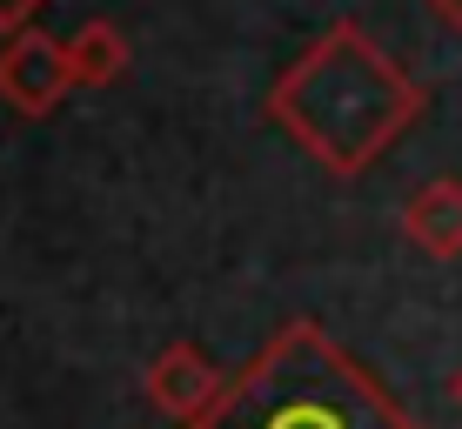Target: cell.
<instances>
[{"label":"cell","instance_id":"obj_1","mask_svg":"<svg viewBox=\"0 0 462 429\" xmlns=\"http://www.w3.org/2000/svg\"><path fill=\"white\" fill-rule=\"evenodd\" d=\"M416 107H422V88L356 21L328 27L268 94V115L328 174H362L416 121Z\"/></svg>","mask_w":462,"mask_h":429},{"label":"cell","instance_id":"obj_2","mask_svg":"<svg viewBox=\"0 0 462 429\" xmlns=\"http://www.w3.org/2000/svg\"><path fill=\"white\" fill-rule=\"evenodd\" d=\"M215 429H409V423L382 403V389L342 349H328L315 329H289L248 369V383L215 416Z\"/></svg>","mask_w":462,"mask_h":429},{"label":"cell","instance_id":"obj_3","mask_svg":"<svg viewBox=\"0 0 462 429\" xmlns=\"http://www.w3.org/2000/svg\"><path fill=\"white\" fill-rule=\"evenodd\" d=\"M68 88H74L68 47L47 41V34H34V27L7 34V47H0V101L21 107V115H54Z\"/></svg>","mask_w":462,"mask_h":429},{"label":"cell","instance_id":"obj_4","mask_svg":"<svg viewBox=\"0 0 462 429\" xmlns=\"http://www.w3.org/2000/svg\"><path fill=\"white\" fill-rule=\"evenodd\" d=\"M402 228L409 242L429 248V256H462V182H429L402 201Z\"/></svg>","mask_w":462,"mask_h":429},{"label":"cell","instance_id":"obj_5","mask_svg":"<svg viewBox=\"0 0 462 429\" xmlns=\"http://www.w3.org/2000/svg\"><path fill=\"white\" fill-rule=\"evenodd\" d=\"M68 47V74L74 81H88V88H101V81H115L121 74V61H127V41L115 34L107 21H88L74 41H60Z\"/></svg>","mask_w":462,"mask_h":429},{"label":"cell","instance_id":"obj_6","mask_svg":"<svg viewBox=\"0 0 462 429\" xmlns=\"http://www.w3.org/2000/svg\"><path fill=\"white\" fill-rule=\"evenodd\" d=\"M34 14H41V0H0V34H21Z\"/></svg>","mask_w":462,"mask_h":429},{"label":"cell","instance_id":"obj_7","mask_svg":"<svg viewBox=\"0 0 462 429\" xmlns=\"http://www.w3.org/2000/svg\"><path fill=\"white\" fill-rule=\"evenodd\" d=\"M429 14H442V21H449L456 34H462V0H429Z\"/></svg>","mask_w":462,"mask_h":429}]
</instances>
